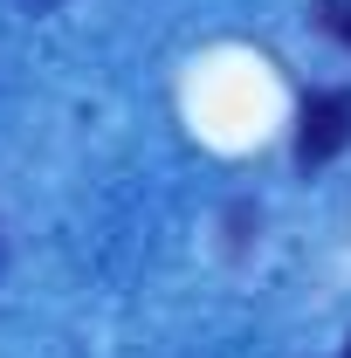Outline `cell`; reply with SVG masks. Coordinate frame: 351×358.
<instances>
[{
	"mask_svg": "<svg viewBox=\"0 0 351 358\" xmlns=\"http://www.w3.org/2000/svg\"><path fill=\"white\" fill-rule=\"evenodd\" d=\"M351 145V90H317L296 117V159L303 166H331Z\"/></svg>",
	"mask_w": 351,
	"mask_h": 358,
	"instance_id": "obj_1",
	"label": "cell"
},
{
	"mask_svg": "<svg viewBox=\"0 0 351 358\" xmlns=\"http://www.w3.org/2000/svg\"><path fill=\"white\" fill-rule=\"evenodd\" d=\"M317 28L351 48V0H317Z\"/></svg>",
	"mask_w": 351,
	"mask_h": 358,
	"instance_id": "obj_2",
	"label": "cell"
},
{
	"mask_svg": "<svg viewBox=\"0 0 351 358\" xmlns=\"http://www.w3.org/2000/svg\"><path fill=\"white\" fill-rule=\"evenodd\" d=\"M28 7H55V0H28Z\"/></svg>",
	"mask_w": 351,
	"mask_h": 358,
	"instance_id": "obj_3",
	"label": "cell"
},
{
	"mask_svg": "<svg viewBox=\"0 0 351 358\" xmlns=\"http://www.w3.org/2000/svg\"><path fill=\"white\" fill-rule=\"evenodd\" d=\"M345 358H351V345H345Z\"/></svg>",
	"mask_w": 351,
	"mask_h": 358,
	"instance_id": "obj_4",
	"label": "cell"
}]
</instances>
